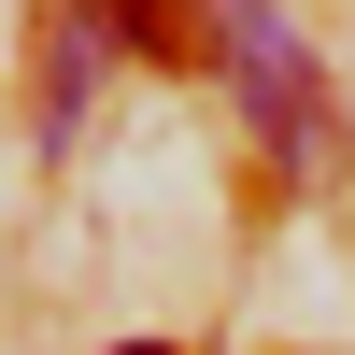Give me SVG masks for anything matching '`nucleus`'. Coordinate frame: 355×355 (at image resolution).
<instances>
[{
  "instance_id": "1",
  "label": "nucleus",
  "mask_w": 355,
  "mask_h": 355,
  "mask_svg": "<svg viewBox=\"0 0 355 355\" xmlns=\"http://www.w3.org/2000/svg\"><path fill=\"white\" fill-rule=\"evenodd\" d=\"M214 71L242 85V114L284 142V171H313V157H327V114H313V57H299V28H284L270 0H214Z\"/></svg>"
},
{
  "instance_id": "2",
  "label": "nucleus",
  "mask_w": 355,
  "mask_h": 355,
  "mask_svg": "<svg viewBox=\"0 0 355 355\" xmlns=\"http://www.w3.org/2000/svg\"><path fill=\"white\" fill-rule=\"evenodd\" d=\"M114 355H157V341H114Z\"/></svg>"
}]
</instances>
